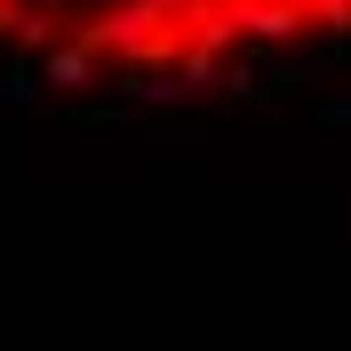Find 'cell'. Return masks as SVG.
I'll list each match as a JSON object with an SVG mask.
<instances>
[{"label": "cell", "mask_w": 351, "mask_h": 351, "mask_svg": "<svg viewBox=\"0 0 351 351\" xmlns=\"http://www.w3.org/2000/svg\"><path fill=\"white\" fill-rule=\"evenodd\" d=\"M351 0H0V56L64 88L192 96L343 56Z\"/></svg>", "instance_id": "6da1fadb"}]
</instances>
